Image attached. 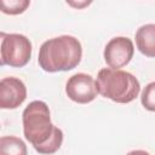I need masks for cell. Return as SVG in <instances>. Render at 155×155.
I'll return each mask as SVG.
<instances>
[{"mask_svg": "<svg viewBox=\"0 0 155 155\" xmlns=\"http://www.w3.org/2000/svg\"><path fill=\"white\" fill-rule=\"evenodd\" d=\"M25 139L39 154H53L63 143V132L51 122L50 109L42 101L30 102L22 114Z\"/></svg>", "mask_w": 155, "mask_h": 155, "instance_id": "6da1fadb", "label": "cell"}, {"mask_svg": "<svg viewBox=\"0 0 155 155\" xmlns=\"http://www.w3.org/2000/svg\"><path fill=\"white\" fill-rule=\"evenodd\" d=\"M81 57L80 41L71 35H62L48 39L41 45L38 62L47 73L68 71L79 65Z\"/></svg>", "mask_w": 155, "mask_h": 155, "instance_id": "7a4b0ae2", "label": "cell"}, {"mask_svg": "<svg viewBox=\"0 0 155 155\" xmlns=\"http://www.w3.org/2000/svg\"><path fill=\"white\" fill-rule=\"evenodd\" d=\"M96 87L99 94L121 104L134 101L140 91L139 81L134 75L113 68H103L98 71Z\"/></svg>", "mask_w": 155, "mask_h": 155, "instance_id": "3957f363", "label": "cell"}, {"mask_svg": "<svg viewBox=\"0 0 155 155\" xmlns=\"http://www.w3.org/2000/svg\"><path fill=\"white\" fill-rule=\"evenodd\" d=\"M1 57L5 64L13 68L27 65L31 57V42L22 34H6L1 42Z\"/></svg>", "mask_w": 155, "mask_h": 155, "instance_id": "277c9868", "label": "cell"}, {"mask_svg": "<svg viewBox=\"0 0 155 155\" xmlns=\"http://www.w3.org/2000/svg\"><path fill=\"white\" fill-rule=\"evenodd\" d=\"M65 93L75 103L86 104L92 102L97 94V87L94 79L85 73H78L69 78L65 85Z\"/></svg>", "mask_w": 155, "mask_h": 155, "instance_id": "5b68a950", "label": "cell"}, {"mask_svg": "<svg viewBox=\"0 0 155 155\" xmlns=\"http://www.w3.org/2000/svg\"><path fill=\"white\" fill-rule=\"evenodd\" d=\"M134 53L131 39L125 36L113 38L104 48V61L113 69H120L130 63Z\"/></svg>", "mask_w": 155, "mask_h": 155, "instance_id": "8992f818", "label": "cell"}, {"mask_svg": "<svg viewBox=\"0 0 155 155\" xmlns=\"http://www.w3.org/2000/svg\"><path fill=\"white\" fill-rule=\"evenodd\" d=\"M27 98V87L17 78L0 80V109H16Z\"/></svg>", "mask_w": 155, "mask_h": 155, "instance_id": "52a82bcc", "label": "cell"}, {"mask_svg": "<svg viewBox=\"0 0 155 155\" xmlns=\"http://www.w3.org/2000/svg\"><path fill=\"white\" fill-rule=\"evenodd\" d=\"M136 45L144 56L149 58L155 56V24H144L137 30Z\"/></svg>", "mask_w": 155, "mask_h": 155, "instance_id": "ba28073f", "label": "cell"}, {"mask_svg": "<svg viewBox=\"0 0 155 155\" xmlns=\"http://www.w3.org/2000/svg\"><path fill=\"white\" fill-rule=\"evenodd\" d=\"M1 154H15V155H25L27 147L24 142L13 136H6L0 138V155Z\"/></svg>", "mask_w": 155, "mask_h": 155, "instance_id": "9c48e42d", "label": "cell"}, {"mask_svg": "<svg viewBox=\"0 0 155 155\" xmlns=\"http://www.w3.org/2000/svg\"><path fill=\"white\" fill-rule=\"evenodd\" d=\"M30 5V0H0V11L5 15H21Z\"/></svg>", "mask_w": 155, "mask_h": 155, "instance_id": "30bf717a", "label": "cell"}, {"mask_svg": "<svg viewBox=\"0 0 155 155\" xmlns=\"http://www.w3.org/2000/svg\"><path fill=\"white\" fill-rule=\"evenodd\" d=\"M154 90L155 82H150L142 92V104L149 111L155 110V98H154Z\"/></svg>", "mask_w": 155, "mask_h": 155, "instance_id": "8fae6325", "label": "cell"}, {"mask_svg": "<svg viewBox=\"0 0 155 155\" xmlns=\"http://www.w3.org/2000/svg\"><path fill=\"white\" fill-rule=\"evenodd\" d=\"M65 1L70 7L76 8V10H82V8L88 7L93 0H65Z\"/></svg>", "mask_w": 155, "mask_h": 155, "instance_id": "7c38bea8", "label": "cell"}, {"mask_svg": "<svg viewBox=\"0 0 155 155\" xmlns=\"http://www.w3.org/2000/svg\"><path fill=\"white\" fill-rule=\"evenodd\" d=\"M5 35H6V33L0 31V67L5 65V63H4V61H2V57H1V42H2V39L5 38Z\"/></svg>", "mask_w": 155, "mask_h": 155, "instance_id": "4fadbf2b", "label": "cell"}]
</instances>
